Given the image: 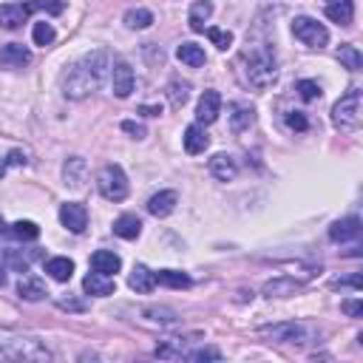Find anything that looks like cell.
Masks as SVG:
<instances>
[{"mask_svg":"<svg viewBox=\"0 0 363 363\" xmlns=\"http://www.w3.org/2000/svg\"><path fill=\"white\" fill-rule=\"evenodd\" d=\"M139 233H142V221H139L133 213H125V216H119V218L113 221V235H119V238H125V241L139 238Z\"/></svg>","mask_w":363,"mask_h":363,"instance_id":"cell-23","label":"cell"},{"mask_svg":"<svg viewBox=\"0 0 363 363\" xmlns=\"http://www.w3.org/2000/svg\"><path fill=\"white\" fill-rule=\"evenodd\" d=\"M156 284H164L170 289H187L190 286V275L179 272V269H159L156 272Z\"/></svg>","mask_w":363,"mask_h":363,"instance_id":"cell-29","label":"cell"},{"mask_svg":"<svg viewBox=\"0 0 363 363\" xmlns=\"http://www.w3.org/2000/svg\"><path fill=\"white\" fill-rule=\"evenodd\" d=\"M62 179H65V184L79 187V184L85 182V162H82L79 156H71V159L65 162V167H62Z\"/></svg>","mask_w":363,"mask_h":363,"instance_id":"cell-28","label":"cell"},{"mask_svg":"<svg viewBox=\"0 0 363 363\" xmlns=\"http://www.w3.org/2000/svg\"><path fill=\"white\" fill-rule=\"evenodd\" d=\"M363 91L360 88H349L335 105H332V122L340 130H354L360 125V113H363Z\"/></svg>","mask_w":363,"mask_h":363,"instance_id":"cell-3","label":"cell"},{"mask_svg":"<svg viewBox=\"0 0 363 363\" xmlns=\"http://www.w3.org/2000/svg\"><path fill=\"white\" fill-rule=\"evenodd\" d=\"M258 332L275 343H309V337H312L309 326H303V323H275V326H261Z\"/></svg>","mask_w":363,"mask_h":363,"instance_id":"cell-7","label":"cell"},{"mask_svg":"<svg viewBox=\"0 0 363 363\" xmlns=\"http://www.w3.org/2000/svg\"><path fill=\"white\" fill-rule=\"evenodd\" d=\"M295 88H298L301 99H306V102H312V99H318V96H320V85H318L315 79H301Z\"/></svg>","mask_w":363,"mask_h":363,"instance_id":"cell-40","label":"cell"},{"mask_svg":"<svg viewBox=\"0 0 363 363\" xmlns=\"http://www.w3.org/2000/svg\"><path fill=\"white\" fill-rule=\"evenodd\" d=\"M218 113H221V94L210 88V91H204V94L199 96L196 119H199V125H213V122L218 119Z\"/></svg>","mask_w":363,"mask_h":363,"instance_id":"cell-9","label":"cell"},{"mask_svg":"<svg viewBox=\"0 0 363 363\" xmlns=\"http://www.w3.org/2000/svg\"><path fill=\"white\" fill-rule=\"evenodd\" d=\"M82 289L88 295H96V298H105L113 292V278L111 275H102V272H88L85 281H82Z\"/></svg>","mask_w":363,"mask_h":363,"instance_id":"cell-21","label":"cell"},{"mask_svg":"<svg viewBox=\"0 0 363 363\" xmlns=\"http://www.w3.org/2000/svg\"><path fill=\"white\" fill-rule=\"evenodd\" d=\"M184 360H221V352L216 346H201V349H193V352H184Z\"/></svg>","mask_w":363,"mask_h":363,"instance_id":"cell-39","label":"cell"},{"mask_svg":"<svg viewBox=\"0 0 363 363\" xmlns=\"http://www.w3.org/2000/svg\"><path fill=\"white\" fill-rule=\"evenodd\" d=\"M286 128H292V130H306V128H309V119H306L301 111H289V113H286Z\"/></svg>","mask_w":363,"mask_h":363,"instance_id":"cell-41","label":"cell"},{"mask_svg":"<svg viewBox=\"0 0 363 363\" xmlns=\"http://www.w3.org/2000/svg\"><path fill=\"white\" fill-rule=\"evenodd\" d=\"M252 122H255V108H252L250 102H233V105H230V128H233L235 133L247 130Z\"/></svg>","mask_w":363,"mask_h":363,"instance_id":"cell-18","label":"cell"},{"mask_svg":"<svg viewBox=\"0 0 363 363\" xmlns=\"http://www.w3.org/2000/svg\"><path fill=\"white\" fill-rule=\"evenodd\" d=\"M128 286L136 289V292H142V295H147V292H153V286H156V272H150L145 264H136L133 272L128 275Z\"/></svg>","mask_w":363,"mask_h":363,"instance_id":"cell-20","label":"cell"},{"mask_svg":"<svg viewBox=\"0 0 363 363\" xmlns=\"http://www.w3.org/2000/svg\"><path fill=\"white\" fill-rule=\"evenodd\" d=\"M122 130H125V133H130L133 139H142V136H145V125L130 122V119H125V122H122Z\"/></svg>","mask_w":363,"mask_h":363,"instance_id":"cell-42","label":"cell"},{"mask_svg":"<svg viewBox=\"0 0 363 363\" xmlns=\"http://www.w3.org/2000/svg\"><path fill=\"white\" fill-rule=\"evenodd\" d=\"M156 357H164V360H176V357H184V337H164V343H159L153 349Z\"/></svg>","mask_w":363,"mask_h":363,"instance_id":"cell-30","label":"cell"},{"mask_svg":"<svg viewBox=\"0 0 363 363\" xmlns=\"http://www.w3.org/2000/svg\"><path fill=\"white\" fill-rule=\"evenodd\" d=\"M17 295H20L23 301H43V298H45V286H43L40 278L26 275V278H20V284H17Z\"/></svg>","mask_w":363,"mask_h":363,"instance_id":"cell-26","label":"cell"},{"mask_svg":"<svg viewBox=\"0 0 363 363\" xmlns=\"http://www.w3.org/2000/svg\"><path fill=\"white\" fill-rule=\"evenodd\" d=\"M122 20L128 28H147V26H153V11L150 9H128Z\"/></svg>","mask_w":363,"mask_h":363,"instance_id":"cell-31","label":"cell"},{"mask_svg":"<svg viewBox=\"0 0 363 363\" xmlns=\"http://www.w3.org/2000/svg\"><path fill=\"white\" fill-rule=\"evenodd\" d=\"M207 37H210V43L218 48V51H227L230 45H233V34L227 31V28H207Z\"/></svg>","mask_w":363,"mask_h":363,"instance_id":"cell-37","label":"cell"},{"mask_svg":"<svg viewBox=\"0 0 363 363\" xmlns=\"http://www.w3.org/2000/svg\"><path fill=\"white\" fill-rule=\"evenodd\" d=\"M60 221H62L65 230L82 233V230L88 227V210H85L82 204H77V201H65V204L60 207Z\"/></svg>","mask_w":363,"mask_h":363,"instance_id":"cell-10","label":"cell"},{"mask_svg":"<svg viewBox=\"0 0 363 363\" xmlns=\"http://www.w3.org/2000/svg\"><path fill=\"white\" fill-rule=\"evenodd\" d=\"M335 286H354L357 289L360 286V275H352L349 281H335Z\"/></svg>","mask_w":363,"mask_h":363,"instance_id":"cell-45","label":"cell"},{"mask_svg":"<svg viewBox=\"0 0 363 363\" xmlns=\"http://www.w3.org/2000/svg\"><path fill=\"white\" fill-rule=\"evenodd\" d=\"M213 17V3L210 0H196L187 11V26L193 31H204V23Z\"/></svg>","mask_w":363,"mask_h":363,"instance_id":"cell-22","label":"cell"},{"mask_svg":"<svg viewBox=\"0 0 363 363\" xmlns=\"http://www.w3.org/2000/svg\"><path fill=\"white\" fill-rule=\"evenodd\" d=\"M0 352L6 357H11V360H31V363H40V360L51 357V352L37 337H9V340H0Z\"/></svg>","mask_w":363,"mask_h":363,"instance_id":"cell-4","label":"cell"},{"mask_svg":"<svg viewBox=\"0 0 363 363\" xmlns=\"http://www.w3.org/2000/svg\"><path fill=\"white\" fill-rule=\"evenodd\" d=\"M9 167H11V162H9V153H6V156H0V179L6 176V170H9Z\"/></svg>","mask_w":363,"mask_h":363,"instance_id":"cell-47","label":"cell"},{"mask_svg":"<svg viewBox=\"0 0 363 363\" xmlns=\"http://www.w3.org/2000/svg\"><path fill=\"white\" fill-rule=\"evenodd\" d=\"M360 235V218L357 216H346V218H337L332 227H329V238L335 244H343V241H354Z\"/></svg>","mask_w":363,"mask_h":363,"instance_id":"cell-14","label":"cell"},{"mask_svg":"<svg viewBox=\"0 0 363 363\" xmlns=\"http://www.w3.org/2000/svg\"><path fill=\"white\" fill-rule=\"evenodd\" d=\"M28 6L26 3H6V6H0V28H6V31H17L26 20H28Z\"/></svg>","mask_w":363,"mask_h":363,"instance_id":"cell-12","label":"cell"},{"mask_svg":"<svg viewBox=\"0 0 363 363\" xmlns=\"http://www.w3.org/2000/svg\"><path fill=\"white\" fill-rule=\"evenodd\" d=\"M111 71V54L108 48H96V51H88L85 57H79L62 77V96L65 99H85L91 96L102 82H105V74Z\"/></svg>","mask_w":363,"mask_h":363,"instance_id":"cell-1","label":"cell"},{"mask_svg":"<svg viewBox=\"0 0 363 363\" xmlns=\"http://www.w3.org/2000/svg\"><path fill=\"white\" fill-rule=\"evenodd\" d=\"M337 60H340V65L349 68V71H360V65H363V54L357 51V45H349V43L337 48Z\"/></svg>","mask_w":363,"mask_h":363,"instance_id":"cell-32","label":"cell"},{"mask_svg":"<svg viewBox=\"0 0 363 363\" xmlns=\"http://www.w3.org/2000/svg\"><path fill=\"white\" fill-rule=\"evenodd\" d=\"M119 267H122V258H119L116 252H111V250H96V252L91 255V269H94V272L116 275Z\"/></svg>","mask_w":363,"mask_h":363,"instance_id":"cell-19","label":"cell"},{"mask_svg":"<svg viewBox=\"0 0 363 363\" xmlns=\"http://www.w3.org/2000/svg\"><path fill=\"white\" fill-rule=\"evenodd\" d=\"M139 113H142V116H159V113H162V105H142Z\"/></svg>","mask_w":363,"mask_h":363,"instance_id":"cell-44","label":"cell"},{"mask_svg":"<svg viewBox=\"0 0 363 363\" xmlns=\"http://www.w3.org/2000/svg\"><path fill=\"white\" fill-rule=\"evenodd\" d=\"M176 204H179V193L176 190H159L156 196L147 199V213L156 216V218H164V216H170L176 210Z\"/></svg>","mask_w":363,"mask_h":363,"instance_id":"cell-13","label":"cell"},{"mask_svg":"<svg viewBox=\"0 0 363 363\" xmlns=\"http://www.w3.org/2000/svg\"><path fill=\"white\" fill-rule=\"evenodd\" d=\"M207 167H210V176L218 179V182H233V179L238 176V162H235V156H230V153H216V156L207 162Z\"/></svg>","mask_w":363,"mask_h":363,"instance_id":"cell-11","label":"cell"},{"mask_svg":"<svg viewBox=\"0 0 363 363\" xmlns=\"http://www.w3.org/2000/svg\"><path fill=\"white\" fill-rule=\"evenodd\" d=\"M6 284V269H0V286Z\"/></svg>","mask_w":363,"mask_h":363,"instance_id":"cell-48","label":"cell"},{"mask_svg":"<svg viewBox=\"0 0 363 363\" xmlns=\"http://www.w3.org/2000/svg\"><path fill=\"white\" fill-rule=\"evenodd\" d=\"M133 85H136V77H133V68L125 62V60H116L111 62V88L119 99H128L133 94Z\"/></svg>","mask_w":363,"mask_h":363,"instance_id":"cell-8","label":"cell"},{"mask_svg":"<svg viewBox=\"0 0 363 363\" xmlns=\"http://www.w3.org/2000/svg\"><path fill=\"white\" fill-rule=\"evenodd\" d=\"M176 57L184 62V65H190V68H199V65H204V48L199 45V43H182L179 48H176Z\"/></svg>","mask_w":363,"mask_h":363,"instance_id":"cell-27","label":"cell"},{"mask_svg":"<svg viewBox=\"0 0 363 363\" xmlns=\"http://www.w3.org/2000/svg\"><path fill=\"white\" fill-rule=\"evenodd\" d=\"M167 99H170L173 108H182V105L190 99V82L170 79V82H167Z\"/></svg>","mask_w":363,"mask_h":363,"instance_id":"cell-33","label":"cell"},{"mask_svg":"<svg viewBox=\"0 0 363 363\" xmlns=\"http://www.w3.org/2000/svg\"><path fill=\"white\" fill-rule=\"evenodd\" d=\"M329 3H335V0H329Z\"/></svg>","mask_w":363,"mask_h":363,"instance_id":"cell-49","label":"cell"},{"mask_svg":"<svg viewBox=\"0 0 363 363\" xmlns=\"http://www.w3.org/2000/svg\"><path fill=\"white\" fill-rule=\"evenodd\" d=\"M147 320H153V323H176L179 320V315L173 312V309H167V306H150V309H145L142 312Z\"/></svg>","mask_w":363,"mask_h":363,"instance_id":"cell-36","label":"cell"},{"mask_svg":"<svg viewBox=\"0 0 363 363\" xmlns=\"http://www.w3.org/2000/svg\"><path fill=\"white\" fill-rule=\"evenodd\" d=\"M54 37H57V31H54L51 23H45V20H43V23H34V31H31L34 45H51Z\"/></svg>","mask_w":363,"mask_h":363,"instance_id":"cell-34","label":"cell"},{"mask_svg":"<svg viewBox=\"0 0 363 363\" xmlns=\"http://www.w3.org/2000/svg\"><path fill=\"white\" fill-rule=\"evenodd\" d=\"M343 312L352 315V318H360L363 315V303L354 298V301H343Z\"/></svg>","mask_w":363,"mask_h":363,"instance_id":"cell-43","label":"cell"},{"mask_svg":"<svg viewBox=\"0 0 363 363\" xmlns=\"http://www.w3.org/2000/svg\"><path fill=\"white\" fill-rule=\"evenodd\" d=\"M11 235L20 238V241H34L40 235V227L34 221H14L11 224Z\"/></svg>","mask_w":363,"mask_h":363,"instance_id":"cell-35","label":"cell"},{"mask_svg":"<svg viewBox=\"0 0 363 363\" xmlns=\"http://www.w3.org/2000/svg\"><path fill=\"white\" fill-rule=\"evenodd\" d=\"M182 142H184V150H187L190 156H199V153H204V150H207L210 136H207L204 125H199V122H196V125H187V128H184Z\"/></svg>","mask_w":363,"mask_h":363,"instance_id":"cell-15","label":"cell"},{"mask_svg":"<svg viewBox=\"0 0 363 363\" xmlns=\"http://www.w3.org/2000/svg\"><path fill=\"white\" fill-rule=\"evenodd\" d=\"M60 309H82V303H79V301H68V298H62V301H60Z\"/></svg>","mask_w":363,"mask_h":363,"instance_id":"cell-46","label":"cell"},{"mask_svg":"<svg viewBox=\"0 0 363 363\" xmlns=\"http://www.w3.org/2000/svg\"><path fill=\"white\" fill-rule=\"evenodd\" d=\"M28 62H31V51L26 45L9 43V45L0 48V65H6V68H23Z\"/></svg>","mask_w":363,"mask_h":363,"instance_id":"cell-17","label":"cell"},{"mask_svg":"<svg viewBox=\"0 0 363 363\" xmlns=\"http://www.w3.org/2000/svg\"><path fill=\"white\" fill-rule=\"evenodd\" d=\"M292 34L309 48H323L329 43V28L323 23H318L315 17H306V14L292 20Z\"/></svg>","mask_w":363,"mask_h":363,"instance_id":"cell-6","label":"cell"},{"mask_svg":"<svg viewBox=\"0 0 363 363\" xmlns=\"http://www.w3.org/2000/svg\"><path fill=\"white\" fill-rule=\"evenodd\" d=\"M45 272L54 278V281H68L74 275V261L65 258V255H54L45 261Z\"/></svg>","mask_w":363,"mask_h":363,"instance_id":"cell-25","label":"cell"},{"mask_svg":"<svg viewBox=\"0 0 363 363\" xmlns=\"http://www.w3.org/2000/svg\"><path fill=\"white\" fill-rule=\"evenodd\" d=\"M301 286H303V284H301L298 278L278 275V278H272V281L264 284V295H267V298H286V295H295Z\"/></svg>","mask_w":363,"mask_h":363,"instance_id":"cell-16","label":"cell"},{"mask_svg":"<svg viewBox=\"0 0 363 363\" xmlns=\"http://www.w3.org/2000/svg\"><path fill=\"white\" fill-rule=\"evenodd\" d=\"M28 11H48V14H62L65 9V0H31L26 3Z\"/></svg>","mask_w":363,"mask_h":363,"instance_id":"cell-38","label":"cell"},{"mask_svg":"<svg viewBox=\"0 0 363 363\" xmlns=\"http://www.w3.org/2000/svg\"><path fill=\"white\" fill-rule=\"evenodd\" d=\"M96 187L102 193V199L108 201H122L128 196V176L119 164H105L96 173Z\"/></svg>","mask_w":363,"mask_h":363,"instance_id":"cell-5","label":"cell"},{"mask_svg":"<svg viewBox=\"0 0 363 363\" xmlns=\"http://www.w3.org/2000/svg\"><path fill=\"white\" fill-rule=\"evenodd\" d=\"M244 77H247V82H250L252 88H258V91L269 88V85L278 79L275 51H272L267 43H261V45H255V48H250V51L244 54Z\"/></svg>","mask_w":363,"mask_h":363,"instance_id":"cell-2","label":"cell"},{"mask_svg":"<svg viewBox=\"0 0 363 363\" xmlns=\"http://www.w3.org/2000/svg\"><path fill=\"white\" fill-rule=\"evenodd\" d=\"M326 17L332 23H337V26H352V20H354V3L352 0H335V3L326 6Z\"/></svg>","mask_w":363,"mask_h":363,"instance_id":"cell-24","label":"cell"}]
</instances>
